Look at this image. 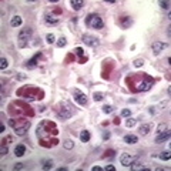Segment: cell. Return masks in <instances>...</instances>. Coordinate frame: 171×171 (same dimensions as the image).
<instances>
[{
  "label": "cell",
  "mask_w": 171,
  "mask_h": 171,
  "mask_svg": "<svg viewBox=\"0 0 171 171\" xmlns=\"http://www.w3.org/2000/svg\"><path fill=\"white\" fill-rule=\"evenodd\" d=\"M84 23L87 27L90 29H94V30H101L104 27V20L97 14V13H90L86 19H84Z\"/></svg>",
  "instance_id": "obj_1"
},
{
  "label": "cell",
  "mask_w": 171,
  "mask_h": 171,
  "mask_svg": "<svg viewBox=\"0 0 171 171\" xmlns=\"http://www.w3.org/2000/svg\"><path fill=\"white\" fill-rule=\"evenodd\" d=\"M31 34H33V29L30 27H24L19 31L17 34V46L20 49H24L29 46V40L31 39Z\"/></svg>",
  "instance_id": "obj_2"
},
{
  "label": "cell",
  "mask_w": 171,
  "mask_h": 171,
  "mask_svg": "<svg viewBox=\"0 0 171 171\" xmlns=\"http://www.w3.org/2000/svg\"><path fill=\"white\" fill-rule=\"evenodd\" d=\"M73 116V110H71V106L67 103V101H63L59 104V111H57V117L61 118V120H69L70 117Z\"/></svg>",
  "instance_id": "obj_3"
},
{
  "label": "cell",
  "mask_w": 171,
  "mask_h": 171,
  "mask_svg": "<svg viewBox=\"0 0 171 171\" xmlns=\"http://www.w3.org/2000/svg\"><path fill=\"white\" fill-rule=\"evenodd\" d=\"M73 98H74V101H76L79 106H81V107L87 106V103H88L87 96H86L83 91H80L79 88H74V90H73Z\"/></svg>",
  "instance_id": "obj_4"
},
{
  "label": "cell",
  "mask_w": 171,
  "mask_h": 171,
  "mask_svg": "<svg viewBox=\"0 0 171 171\" xmlns=\"http://www.w3.org/2000/svg\"><path fill=\"white\" fill-rule=\"evenodd\" d=\"M81 40H83V43H84L86 46H88V47H97V46L100 44L98 37H96V36H93V34H88V33L83 34Z\"/></svg>",
  "instance_id": "obj_5"
},
{
  "label": "cell",
  "mask_w": 171,
  "mask_h": 171,
  "mask_svg": "<svg viewBox=\"0 0 171 171\" xmlns=\"http://www.w3.org/2000/svg\"><path fill=\"white\" fill-rule=\"evenodd\" d=\"M167 47H168V44L164 43V41H160V40H157V41H154V43L151 44V50H153V54H154V56H158V54H160L161 51H164Z\"/></svg>",
  "instance_id": "obj_6"
},
{
  "label": "cell",
  "mask_w": 171,
  "mask_h": 171,
  "mask_svg": "<svg viewBox=\"0 0 171 171\" xmlns=\"http://www.w3.org/2000/svg\"><path fill=\"white\" fill-rule=\"evenodd\" d=\"M137 158H138V157H133V156L128 154V153H123V154L120 156V163H121V166H124V167H130Z\"/></svg>",
  "instance_id": "obj_7"
},
{
  "label": "cell",
  "mask_w": 171,
  "mask_h": 171,
  "mask_svg": "<svg viewBox=\"0 0 171 171\" xmlns=\"http://www.w3.org/2000/svg\"><path fill=\"white\" fill-rule=\"evenodd\" d=\"M59 21H60V19L54 13H50V11L44 13V23L47 26H56V24H59Z\"/></svg>",
  "instance_id": "obj_8"
},
{
  "label": "cell",
  "mask_w": 171,
  "mask_h": 171,
  "mask_svg": "<svg viewBox=\"0 0 171 171\" xmlns=\"http://www.w3.org/2000/svg\"><path fill=\"white\" fill-rule=\"evenodd\" d=\"M40 57H41V51H37V53H36L29 61H26L24 66H26L27 69H30V70H31V69H36L37 64H39V59H40Z\"/></svg>",
  "instance_id": "obj_9"
},
{
  "label": "cell",
  "mask_w": 171,
  "mask_h": 171,
  "mask_svg": "<svg viewBox=\"0 0 171 171\" xmlns=\"http://www.w3.org/2000/svg\"><path fill=\"white\" fill-rule=\"evenodd\" d=\"M168 140H170V130H167V131H164V133L156 136V143H157V144H163V143H166V141H168Z\"/></svg>",
  "instance_id": "obj_10"
},
{
  "label": "cell",
  "mask_w": 171,
  "mask_h": 171,
  "mask_svg": "<svg viewBox=\"0 0 171 171\" xmlns=\"http://www.w3.org/2000/svg\"><path fill=\"white\" fill-rule=\"evenodd\" d=\"M29 128H30V121L24 123L23 127H14V133H16L17 136H24V134L29 131Z\"/></svg>",
  "instance_id": "obj_11"
},
{
  "label": "cell",
  "mask_w": 171,
  "mask_h": 171,
  "mask_svg": "<svg viewBox=\"0 0 171 171\" xmlns=\"http://www.w3.org/2000/svg\"><path fill=\"white\" fill-rule=\"evenodd\" d=\"M131 24H133V20H131V17H128V16H124V17H121V19H120V26H121L123 29H128Z\"/></svg>",
  "instance_id": "obj_12"
},
{
  "label": "cell",
  "mask_w": 171,
  "mask_h": 171,
  "mask_svg": "<svg viewBox=\"0 0 171 171\" xmlns=\"http://www.w3.org/2000/svg\"><path fill=\"white\" fill-rule=\"evenodd\" d=\"M74 53H76V54L80 57V60H79V63H80V64H84V63L87 61V57L84 56V50H83L81 47H76Z\"/></svg>",
  "instance_id": "obj_13"
},
{
  "label": "cell",
  "mask_w": 171,
  "mask_h": 171,
  "mask_svg": "<svg viewBox=\"0 0 171 171\" xmlns=\"http://www.w3.org/2000/svg\"><path fill=\"white\" fill-rule=\"evenodd\" d=\"M21 23H23V19L20 17V16H13L11 19H10V26L11 27H20L21 26Z\"/></svg>",
  "instance_id": "obj_14"
},
{
  "label": "cell",
  "mask_w": 171,
  "mask_h": 171,
  "mask_svg": "<svg viewBox=\"0 0 171 171\" xmlns=\"http://www.w3.org/2000/svg\"><path fill=\"white\" fill-rule=\"evenodd\" d=\"M123 140H124L126 144H136V143H138V137L134 136V134H127V136H124Z\"/></svg>",
  "instance_id": "obj_15"
},
{
  "label": "cell",
  "mask_w": 171,
  "mask_h": 171,
  "mask_svg": "<svg viewBox=\"0 0 171 171\" xmlns=\"http://www.w3.org/2000/svg\"><path fill=\"white\" fill-rule=\"evenodd\" d=\"M14 154H16L17 157H23V156L26 154V146H24V144H17L16 148H14Z\"/></svg>",
  "instance_id": "obj_16"
},
{
  "label": "cell",
  "mask_w": 171,
  "mask_h": 171,
  "mask_svg": "<svg viewBox=\"0 0 171 171\" xmlns=\"http://www.w3.org/2000/svg\"><path fill=\"white\" fill-rule=\"evenodd\" d=\"M130 167H131V170H134V171H138V170L148 171V170H150L148 167H144V166H143V164H141V163L138 161V158H137V160H136V161H134V163H133V164L130 166Z\"/></svg>",
  "instance_id": "obj_17"
},
{
  "label": "cell",
  "mask_w": 171,
  "mask_h": 171,
  "mask_svg": "<svg viewBox=\"0 0 171 171\" xmlns=\"http://www.w3.org/2000/svg\"><path fill=\"white\" fill-rule=\"evenodd\" d=\"M90 138H91V134H90L88 130H83V131L80 133V141H81V143H88Z\"/></svg>",
  "instance_id": "obj_18"
},
{
  "label": "cell",
  "mask_w": 171,
  "mask_h": 171,
  "mask_svg": "<svg viewBox=\"0 0 171 171\" xmlns=\"http://www.w3.org/2000/svg\"><path fill=\"white\" fill-rule=\"evenodd\" d=\"M70 4H71V7H73L74 10H80V9L84 6V1H83V0H71Z\"/></svg>",
  "instance_id": "obj_19"
},
{
  "label": "cell",
  "mask_w": 171,
  "mask_h": 171,
  "mask_svg": "<svg viewBox=\"0 0 171 171\" xmlns=\"http://www.w3.org/2000/svg\"><path fill=\"white\" fill-rule=\"evenodd\" d=\"M150 130H151V124H143L141 127H140V134H143V136H147L148 133H150Z\"/></svg>",
  "instance_id": "obj_20"
},
{
  "label": "cell",
  "mask_w": 171,
  "mask_h": 171,
  "mask_svg": "<svg viewBox=\"0 0 171 171\" xmlns=\"http://www.w3.org/2000/svg\"><path fill=\"white\" fill-rule=\"evenodd\" d=\"M158 158H160V160H163V161H168V160L171 158V153H170V150H167V151H163V153H160Z\"/></svg>",
  "instance_id": "obj_21"
},
{
  "label": "cell",
  "mask_w": 171,
  "mask_h": 171,
  "mask_svg": "<svg viewBox=\"0 0 171 171\" xmlns=\"http://www.w3.org/2000/svg\"><path fill=\"white\" fill-rule=\"evenodd\" d=\"M66 44H67V39H66L64 36H61L59 40H56V46H57L59 49H63Z\"/></svg>",
  "instance_id": "obj_22"
},
{
  "label": "cell",
  "mask_w": 171,
  "mask_h": 171,
  "mask_svg": "<svg viewBox=\"0 0 171 171\" xmlns=\"http://www.w3.org/2000/svg\"><path fill=\"white\" fill-rule=\"evenodd\" d=\"M41 164H43V166H41L43 170H51V168H53V161H51V160H43Z\"/></svg>",
  "instance_id": "obj_23"
},
{
  "label": "cell",
  "mask_w": 171,
  "mask_h": 171,
  "mask_svg": "<svg viewBox=\"0 0 171 171\" xmlns=\"http://www.w3.org/2000/svg\"><path fill=\"white\" fill-rule=\"evenodd\" d=\"M104 97H106V94H104V93H101V91H96V93L93 94L94 101H101V100H104Z\"/></svg>",
  "instance_id": "obj_24"
},
{
  "label": "cell",
  "mask_w": 171,
  "mask_h": 171,
  "mask_svg": "<svg viewBox=\"0 0 171 171\" xmlns=\"http://www.w3.org/2000/svg\"><path fill=\"white\" fill-rule=\"evenodd\" d=\"M158 4H160V7H161V9H164V10L170 11V1H168V0H160V1H158Z\"/></svg>",
  "instance_id": "obj_25"
},
{
  "label": "cell",
  "mask_w": 171,
  "mask_h": 171,
  "mask_svg": "<svg viewBox=\"0 0 171 171\" xmlns=\"http://www.w3.org/2000/svg\"><path fill=\"white\" fill-rule=\"evenodd\" d=\"M63 147H64L66 150H71V148L74 147V143H73L71 140H69V138H67V140H64V141H63Z\"/></svg>",
  "instance_id": "obj_26"
},
{
  "label": "cell",
  "mask_w": 171,
  "mask_h": 171,
  "mask_svg": "<svg viewBox=\"0 0 171 171\" xmlns=\"http://www.w3.org/2000/svg\"><path fill=\"white\" fill-rule=\"evenodd\" d=\"M7 66H9L7 59H6V57H1V59H0V69H1V70H6Z\"/></svg>",
  "instance_id": "obj_27"
},
{
  "label": "cell",
  "mask_w": 171,
  "mask_h": 171,
  "mask_svg": "<svg viewBox=\"0 0 171 171\" xmlns=\"http://www.w3.org/2000/svg\"><path fill=\"white\" fill-rule=\"evenodd\" d=\"M46 41L50 43V44H51V43H56V36H54L53 33H49V34L46 36Z\"/></svg>",
  "instance_id": "obj_28"
},
{
  "label": "cell",
  "mask_w": 171,
  "mask_h": 171,
  "mask_svg": "<svg viewBox=\"0 0 171 171\" xmlns=\"http://www.w3.org/2000/svg\"><path fill=\"white\" fill-rule=\"evenodd\" d=\"M113 111H114V107H113V106H108V104L103 106V113H106V114H110V113H113Z\"/></svg>",
  "instance_id": "obj_29"
},
{
  "label": "cell",
  "mask_w": 171,
  "mask_h": 171,
  "mask_svg": "<svg viewBox=\"0 0 171 171\" xmlns=\"http://www.w3.org/2000/svg\"><path fill=\"white\" fill-rule=\"evenodd\" d=\"M168 128H167V126L163 123V124H158V127H157V134H161V133H164V131H167Z\"/></svg>",
  "instance_id": "obj_30"
},
{
  "label": "cell",
  "mask_w": 171,
  "mask_h": 171,
  "mask_svg": "<svg viewBox=\"0 0 171 171\" xmlns=\"http://www.w3.org/2000/svg\"><path fill=\"white\" fill-rule=\"evenodd\" d=\"M133 64H134V67H137V69H138V67H143V66H144V60H143V59H136Z\"/></svg>",
  "instance_id": "obj_31"
},
{
  "label": "cell",
  "mask_w": 171,
  "mask_h": 171,
  "mask_svg": "<svg viewBox=\"0 0 171 171\" xmlns=\"http://www.w3.org/2000/svg\"><path fill=\"white\" fill-rule=\"evenodd\" d=\"M136 123H137V120H134V118H128V120L126 121V126H127L128 128H131V127L136 126Z\"/></svg>",
  "instance_id": "obj_32"
},
{
  "label": "cell",
  "mask_w": 171,
  "mask_h": 171,
  "mask_svg": "<svg viewBox=\"0 0 171 171\" xmlns=\"http://www.w3.org/2000/svg\"><path fill=\"white\" fill-rule=\"evenodd\" d=\"M131 116V108H124L121 111V117H130Z\"/></svg>",
  "instance_id": "obj_33"
},
{
  "label": "cell",
  "mask_w": 171,
  "mask_h": 171,
  "mask_svg": "<svg viewBox=\"0 0 171 171\" xmlns=\"http://www.w3.org/2000/svg\"><path fill=\"white\" fill-rule=\"evenodd\" d=\"M101 137H103V140H104V141H107V140L111 137V134H110V131L104 130V131H103V136H101Z\"/></svg>",
  "instance_id": "obj_34"
},
{
  "label": "cell",
  "mask_w": 171,
  "mask_h": 171,
  "mask_svg": "<svg viewBox=\"0 0 171 171\" xmlns=\"http://www.w3.org/2000/svg\"><path fill=\"white\" fill-rule=\"evenodd\" d=\"M0 153H1V156H6V154L9 153V148L6 147V144H3V146H1V148H0Z\"/></svg>",
  "instance_id": "obj_35"
},
{
  "label": "cell",
  "mask_w": 171,
  "mask_h": 171,
  "mask_svg": "<svg viewBox=\"0 0 171 171\" xmlns=\"http://www.w3.org/2000/svg\"><path fill=\"white\" fill-rule=\"evenodd\" d=\"M103 170H104V171H114V170H116V167H114V166H111V164H108V166H106Z\"/></svg>",
  "instance_id": "obj_36"
},
{
  "label": "cell",
  "mask_w": 171,
  "mask_h": 171,
  "mask_svg": "<svg viewBox=\"0 0 171 171\" xmlns=\"http://www.w3.org/2000/svg\"><path fill=\"white\" fill-rule=\"evenodd\" d=\"M23 163H17V164H14V167H13V170H21L23 168Z\"/></svg>",
  "instance_id": "obj_37"
},
{
  "label": "cell",
  "mask_w": 171,
  "mask_h": 171,
  "mask_svg": "<svg viewBox=\"0 0 171 171\" xmlns=\"http://www.w3.org/2000/svg\"><path fill=\"white\" fill-rule=\"evenodd\" d=\"M11 141H13V138H11V137L9 136V137H6V138L3 140V144H10Z\"/></svg>",
  "instance_id": "obj_38"
},
{
  "label": "cell",
  "mask_w": 171,
  "mask_h": 171,
  "mask_svg": "<svg viewBox=\"0 0 171 171\" xmlns=\"http://www.w3.org/2000/svg\"><path fill=\"white\" fill-rule=\"evenodd\" d=\"M148 111H150V114H156V108H154V107H150Z\"/></svg>",
  "instance_id": "obj_39"
},
{
  "label": "cell",
  "mask_w": 171,
  "mask_h": 171,
  "mask_svg": "<svg viewBox=\"0 0 171 171\" xmlns=\"http://www.w3.org/2000/svg\"><path fill=\"white\" fill-rule=\"evenodd\" d=\"M16 79H19V80H24V79H26V76L20 74V76H16Z\"/></svg>",
  "instance_id": "obj_40"
},
{
  "label": "cell",
  "mask_w": 171,
  "mask_h": 171,
  "mask_svg": "<svg viewBox=\"0 0 171 171\" xmlns=\"http://www.w3.org/2000/svg\"><path fill=\"white\" fill-rule=\"evenodd\" d=\"M91 170H93V171H101L103 168H101V167H97V166H96V167H93Z\"/></svg>",
  "instance_id": "obj_41"
},
{
  "label": "cell",
  "mask_w": 171,
  "mask_h": 171,
  "mask_svg": "<svg viewBox=\"0 0 171 171\" xmlns=\"http://www.w3.org/2000/svg\"><path fill=\"white\" fill-rule=\"evenodd\" d=\"M4 130H6V128H4V126L1 124V126H0V133H4Z\"/></svg>",
  "instance_id": "obj_42"
},
{
  "label": "cell",
  "mask_w": 171,
  "mask_h": 171,
  "mask_svg": "<svg viewBox=\"0 0 171 171\" xmlns=\"http://www.w3.org/2000/svg\"><path fill=\"white\" fill-rule=\"evenodd\" d=\"M67 170H69L67 167H60V168H59V171H67Z\"/></svg>",
  "instance_id": "obj_43"
},
{
  "label": "cell",
  "mask_w": 171,
  "mask_h": 171,
  "mask_svg": "<svg viewBox=\"0 0 171 171\" xmlns=\"http://www.w3.org/2000/svg\"><path fill=\"white\" fill-rule=\"evenodd\" d=\"M167 34H168V36H170V34H171V30H170V26H168V27H167Z\"/></svg>",
  "instance_id": "obj_44"
}]
</instances>
